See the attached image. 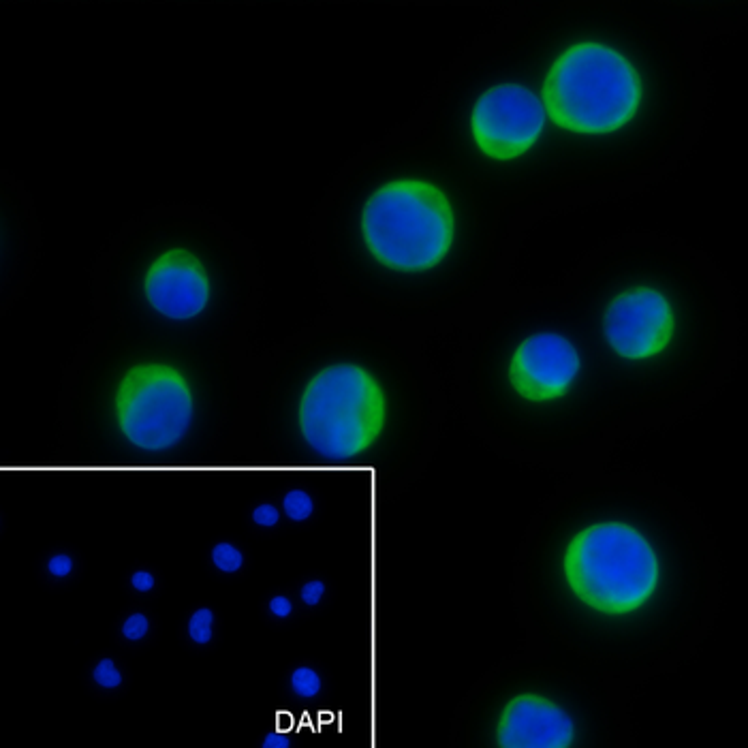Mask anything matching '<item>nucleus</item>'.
I'll return each mask as SVG.
<instances>
[{
	"mask_svg": "<svg viewBox=\"0 0 748 748\" xmlns=\"http://www.w3.org/2000/svg\"><path fill=\"white\" fill-rule=\"evenodd\" d=\"M731 24L627 0L513 3L407 122L522 244L543 218L648 193L693 159L708 37Z\"/></svg>",
	"mask_w": 748,
	"mask_h": 748,
	"instance_id": "1",
	"label": "nucleus"
},
{
	"mask_svg": "<svg viewBox=\"0 0 748 748\" xmlns=\"http://www.w3.org/2000/svg\"><path fill=\"white\" fill-rule=\"evenodd\" d=\"M744 319L708 251L633 229L563 278L507 287L464 323L454 400L496 456L571 473L704 411L734 379Z\"/></svg>",
	"mask_w": 748,
	"mask_h": 748,
	"instance_id": "2",
	"label": "nucleus"
},
{
	"mask_svg": "<svg viewBox=\"0 0 748 748\" xmlns=\"http://www.w3.org/2000/svg\"><path fill=\"white\" fill-rule=\"evenodd\" d=\"M263 272L251 238L174 201L122 223L92 266V325L60 387L69 471L199 473L236 460Z\"/></svg>",
	"mask_w": 748,
	"mask_h": 748,
	"instance_id": "3",
	"label": "nucleus"
},
{
	"mask_svg": "<svg viewBox=\"0 0 748 748\" xmlns=\"http://www.w3.org/2000/svg\"><path fill=\"white\" fill-rule=\"evenodd\" d=\"M509 595L524 644L633 695L708 644L725 560L678 486L597 464L567 473L526 522Z\"/></svg>",
	"mask_w": 748,
	"mask_h": 748,
	"instance_id": "4",
	"label": "nucleus"
},
{
	"mask_svg": "<svg viewBox=\"0 0 748 748\" xmlns=\"http://www.w3.org/2000/svg\"><path fill=\"white\" fill-rule=\"evenodd\" d=\"M422 338L332 313L253 357L238 464L368 477L396 496L441 445L445 387Z\"/></svg>",
	"mask_w": 748,
	"mask_h": 748,
	"instance_id": "5",
	"label": "nucleus"
},
{
	"mask_svg": "<svg viewBox=\"0 0 748 748\" xmlns=\"http://www.w3.org/2000/svg\"><path fill=\"white\" fill-rule=\"evenodd\" d=\"M631 693L524 644L494 663L451 716V748H635Z\"/></svg>",
	"mask_w": 748,
	"mask_h": 748,
	"instance_id": "6",
	"label": "nucleus"
},
{
	"mask_svg": "<svg viewBox=\"0 0 748 748\" xmlns=\"http://www.w3.org/2000/svg\"><path fill=\"white\" fill-rule=\"evenodd\" d=\"M43 246L41 216L28 186L9 169H0V315L20 302L35 276Z\"/></svg>",
	"mask_w": 748,
	"mask_h": 748,
	"instance_id": "7",
	"label": "nucleus"
},
{
	"mask_svg": "<svg viewBox=\"0 0 748 748\" xmlns=\"http://www.w3.org/2000/svg\"><path fill=\"white\" fill-rule=\"evenodd\" d=\"M218 616L210 605H197L182 622L184 642L193 648H210L216 640Z\"/></svg>",
	"mask_w": 748,
	"mask_h": 748,
	"instance_id": "8",
	"label": "nucleus"
},
{
	"mask_svg": "<svg viewBox=\"0 0 748 748\" xmlns=\"http://www.w3.org/2000/svg\"><path fill=\"white\" fill-rule=\"evenodd\" d=\"M127 684V672L118 659L101 657L90 667V687L101 695L120 693Z\"/></svg>",
	"mask_w": 748,
	"mask_h": 748,
	"instance_id": "9",
	"label": "nucleus"
},
{
	"mask_svg": "<svg viewBox=\"0 0 748 748\" xmlns=\"http://www.w3.org/2000/svg\"><path fill=\"white\" fill-rule=\"evenodd\" d=\"M154 633V620L144 610L127 612L118 622V637L127 646H142Z\"/></svg>",
	"mask_w": 748,
	"mask_h": 748,
	"instance_id": "10",
	"label": "nucleus"
},
{
	"mask_svg": "<svg viewBox=\"0 0 748 748\" xmlns=\"http://www.w3.org/2000/svg\"><path fill=\"white\" fill-rule=\"evenodd\" d=\"M246 552L240 543L218 541L210 550V565L223 575H236L246 567Z\"/></svg>",
	"mask_w": 748,
	"mask_h": 748,
	"instance_id": "11",
	"label": "nucleus"
},
{
	"mask_svg": "<svg viewBox=\"0 0 748 748\" xmlns=\"http://www.w3.org/2000/svg\"><path fill=\"white\" fill-rule=\"evenodd\" d=\"M80 571V558L69 550H54L43 558V573L52 582L73 580Z\"/></svg>",
	"mask_w": 748,
	"mask_h": 748,
	"instance_id": "12",
	"label": "nucleus"
},
{
	"mask_svg": "<svg viewBox=\"0 0 748 748\" xmlns=\"http://www.w3.org/2000/svg\"><path fill=\"white\" fill-rule=\"evenodd\" d=\"M285 522L283 507H280L278 494L274 498H259L251 507V524L261 528V531H274Z\"/></svg>",
	"mask_w": 748,
	"mask_h": 748,
	"instance_id": "13",
	"label": "nucleus"
},
{
	"mask_svg": "<svg viewBox=\"0 0 748 748\" xmlns=\"http://www.w3.org/2000/svg\"><path fill=\"white\" fill-rule=\"evenodd\" d=\"M263 612L268 614L274 622H289L293 620L295 612H298V599H293L289 592H274V595L266 601Z\"/></svg>",
	"mask_w": 748,
	"mask_h": 748,
	"instance_id": "14",
	"label": "nucleus"
},
{
	"mask_svg": "<svg viewBox=\"0 0 748 748\" xmlns=\"http://www.w3.org/2000/svg\"><path fill=\"white\" fill-rule=\"evenodd\" d=\"M127 584H129V588L135 592V595H144V597H148V595H154V592L159 590L161 580H159L157 571H152V569H148V567H137L135 571L129 573Z\"/></svg>",
	"mask_w": 748,
	"mask_h": 748,
	"instance_id": "15",
	"label": "nucleus"
}]
</instances>
